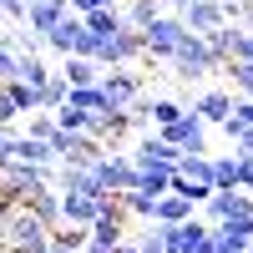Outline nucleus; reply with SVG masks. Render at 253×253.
<instances>
[{
  "instance_id": "a19ab883",
  "label": "nucleus",
  "mask_w": 253,
  "mask_h": 253,
  "mask_svg": "<svg viewBox=\"0 0 253 253\" xmlns=\"http://www.w3.org/2000/svg\"><path fill=\"white\" fill-rule=\"evenodd\" d=\"M81 253H112V248H107V243H91V238H86V248H81Z\"/></svg>"
},
{
  "instance_id": "4be33fe9",
  "label": "nucleus",
  "mask_w": 253,
  "mask_h": 253,
  "mask_svg": "<svg viewBox=\"0 0 253 253\" xmlns=\"http://www.w3.org/2000/svg\"><path fill=\"white\" fill-rule=\"evenodd\" d=\"M203 41H208V51H213L218 61H228V56H233V41H238V26H233V20H218L213 31H203Z\"/></svg>"
},
{
  "instance_id": "20e7f679",
  "label": "nucleus",
  "mask_w": 253,
  "mask_h": 253,
  "mask_svg": "<svg viewBox=\"0 0 253 253\" xmlns=\"http://www.w3.org/2000/svg\"><path fill=\"white\" fill-rule=\"evenodd\" d=\"M96 61H101V66H137V61H142V31L122 26L117 36H107L96 46Z\"/></svg>"
},
{
  "instance_id": "423d86ee",
  "label": "nucleus",
  "mask_w": 253,
  "mask_h": 253,
  "mask_svg": "<svg viewBox=\"0 0 253 253\" xmlns=\"http://www.w3.org/2000/svg\"><path fill=\"white\" fill-rule=\"evenodd\" d=\"M126 157H132V167H152V162H157V167H177L182 147H172L162 132H152V126H147V132L137 137V147H132Z\"/></svg>"
},
{
  "instance_id": "4c0bfd02",
  "label": "nucleus",
  "mask_w": 253,
  "mask_h": 253,
  "mask_svg": "<svg viewBox=\"0 0 253 253\" xmlns=\"http://www.w3.org/2000/svg\"><path fill=\"white\" fill-rule=\"evenodd\" d=\"M233 152L238 157H253V126H243V132L233 137Z\"/></svg>"
},
{
  "instance_id": "4468645a",
  "label": "nucleus",
  "mask_w": 253,
  "mask_h": 253,
  "mask_svg": "<svg viewBox=\"0 0 253 253\" xmlns=\"http://www.w3.org/2000/svg\"><path fill=\"white\" fill-rule=\"evenodd\" d=\"M101 203L107 198H81V193H61V223H81L86 228L96 213H101Z\"/></svg>"
},
{
  "instance_id": "6e6552de",
  "label": "nucleus",
  "mask_w": 253,
  "mask_h": 253,
  "mask_svg": "<svg viewBox=\"0 0 253 253\" xmlns=\"http://www.w3.org/2000/svg\"><path fill=\"white\" fill-rule=\"evenodd\" d=\"M101 91H107L112 107H126V101L142 91V71H132V66H107V71H101Z\"/></svg>"
},
{
  "instance_id": "ddd939ff",
  "label": "nucleus",
  "mask_w": 253,
  "mask_h": 253,
  "mask_svg": "<svg viewBox=\"0 0 253 253\" xmlns=\"http://www.w3.org/2000/svg\"><path fill=\"white\" fill-rule=\"evenodd\" d=\"M177 15H182V26H187V31H198V36H203V31H213L218 20H223L218 0H187V5H182Z\"/></svg>"
},
{
  "instance_id": "aec40b11",
  "label": "nucleus",
  "mask_w": 253,
  "mask_h": 253,
  "mask_svg": "<svg viewBox=\"0 0 253 253\" xmlns=\"http://www.w3.org/2000/svg\"><path fill=\"white\" fill-rule=\"evenodd\" d=\"M198 208L187 203V198H177V193H162L157 203H152V223H182V218H193Z\"/></svg>"
},
{
  "instance_id": "7ed1b4c3",
  "label": "nucleus",
  "mask_w": 253,
  "mask_h": 253,
  "mask_svg": "<svg viewBox=\"0 0 253 253\" xmlns=\"http://www.w3.org/2000/svg\"><path fill=\"white\" fill-rule=\"evenodd\" d=\"M157 132L172 142V147H182V152H208V122L193 107H182V117L167 122V126H157Z\"/></svg>"
},
{
  "instance_id": "bb28decb",
  "label": "nucleus",
  "mask_w": 253,
  "mask_h": 253,
  "mask_svg": "<svg viewBox=\"0 0 253 253\" xmlns=\"http://www.w3.org/2000/svg\"><path fill=\"white\" fill-rule=\"evenodd\" d=\"M167 193H177V198H187L193 208H203V203H208V193H213V187H208V182H193V177H182L177 167H172V182H167Z\"/></svg>"
},
{
  "instance_id": "39448f33",
  "label": "nucleus",
  "mask_w": 253,
  "mask_h": 253,
  "mask_svg": "<svg viewBox=\"0 0 253 253\" xmlns=\"http://www.w3.org/2000/svg\"><path fill=\"white\" fill-rule=\"evenodd\" d=\"M91 172L101 177V187H107V193H126V187H132V177H137V167H132V157H126V152H117V147L107 142V152L91 162Z\"/></svg>"
},
{
  "instance_id": "c03bdc74",
  "label": "nucleus",
  "mask_w": 253,
  "mask_h": 253,
  "mask_svg": "<svg viewBox=\"0 0 253 253\" xmlns=\"http://www.w3.org/2000/svg\"><path fill=\"white\" fill-rule=\"evenodd\" d=\"M0 167H5V126H0Z\"/></svg>"
},
{
  "instance_id": "dca6fc26",
  "label": "nucleus",
  "mask_w": 253,
  "mask_h": 253,
  "mask_svg": "<svg viewBox=\"0 0 253 253\" xmlns=\"http://www.w3.org/2000/svg\"><path fill=\"white\" fill-rule=\"evenodd\" d=\"M101 61H91V56H66L61 61V76H66V86H91V81H101Z\"/></svg>"
},
{
  "instance_id": "f8f14e48",
  "label": "nucleus",
  "mask_w": 253,
  "mask_h": 253,
  "mask_svg": "<svg viewBox=\"0 0 253 253\" xmlns=\"http://www.w3.org/2000/svg\"><path fill=\"white\" fill-rule=\"evenodd\" d=\"M61 193H81V198H107V187L91 167H61Z\"/></svg>"
},
{
  "instance_id": "1a4fd4ad",
  "label": "nucleus",
  "mask_w": 253,
  "mask_h": 253,
  "mask_svg": "<svg viewBox=\"0 0 253 253\" xmlns=\"http://www.w3.org/2000/svg\"><path fill=\"white\" fill-rule=\"evenodd\" d=\"M5 157L31 162V167H51L56 162L51 147H46V137H31V132H5Z\"/></svg>"
},
{
  "instance_id": "2eb2a0df",
  "label": "nucleus",
  "mask_w": 253,
  "mask_h": 253,
  "mask_svg": "<svg viewBox=\"0 0 253 253\" xmlns=\"http://www.w3.org/2000/svg\"><path fill=\"white\" fill-rule=\"evenodd\" d=\"M26 208H31V213L46 223V228H56V223H61V187H51V182L36 187V193L26 198Z\"/></svg>"
},
{
  "instance_id": "9b49d317",
  "label": "nucleus",
  "mask_w": 253,
  "mask_h": 253,
  "mask_svg": "<svg viewBox=\"0 0 253 253\" xmlns=\"http://www.w3.org/2000/svg\"><path fill=\"white\" fill-rule=\"evenodd\" d=\"M76 36H81V15H76V10H66V15H61L56 26H51L46 36H41V41H46L51 51H61V56H71V51H76Z\"/></svg>"
},
{
  "instance_id": "9d476101",
  "label": "nucleus",
  "mask_w": 253,
  "mask_h": 253,
  "mask_svg": "<svg viewBox=\"0 0 253 253\" xmlns=\"http://www.w3.org/2000/svg\"><path fill=\"white\" fill-rule=\"evenodd\" d=\"M61 15H66V0H31L26 15H20V26H26L31 36H46Z\"/></svg>"
},
{
  "instance_id": "7c9ffc66",
  "label": "nucleus",
  "mask_w": 253,
  "mask_h": 253,
  "mask_svg": "<svg viewBox=\"0 0 253 253\" xmlns=\"http://www.w3.org/2000/svg\"><path fill=\"white\" fill-rule=\"evenodd\" d=\"M5 91H10V101H15V112H20V117L41 107V101H36V86H26V81H15V76L5 81Z\"/></svg>"
},
{
  "instance_id": "6ab92c4d",
  "label": "nucleus",
  "mask_w": 253,
  "mask_h": 253,
  "mask_svg": "<svg viewBox=\"0 0 253 253\" xmlns=\"http://www.w3.org/2000/svg\"><path fill=\"white\" fill-rule=\"evenodd\" d=\"M66 107H76V112H107L112 101H107V91H101V81H91V86H66Z\"/></svg>"
},
{
  "instance_id": "72a5a7b5",
  "label": "nucleus",
  "mask_w": 253,
  "mask_h": 253,
  "mask_svg": "<svg viewBox=\"0 0 253 253\" xmlns=\"http://www.w3.org/2000/svg\"><path fill=\"white\" fill-rule=\"evenodd\" d=\"M15 122H20V112H15V101H10V91H5V81H0V126L10 132Z\"/></svg>"
},
{
  "instance_id": "cd10ccee",
  "label": "nucleus",
  "mask_w": 253,
  "mask_h": 253,
  "mask_svg": "<svg viewBox=\"0 0 253 253\" xmlns=\"http://www.w3.org/2000/svg\"><path fill=\"white\" fill-rule=\"evenodd\" d=\"M36 101H41L36 112H56L61 101H66V76H61V71H51V81H46V86H36Z\"/></svg>"
},
{
  "instance_id": "79ce46f5",
  "label": "nucleus",
  "mask_w": 253,
  "mask_h": 253,
  "mask_svg": "<svg viewBox=\"0 0 253 253\" xmlns=\"http://www.w3.org/2000/svg\"><path fill=\"white\" fill-rule=\"evenodd\" d=\"M112 253H142V248H137V243H126V238H122V243H117Z\"/></svg>"
},
{
  "instance_id": "c85d7f7f",
  "label": "nucleus",
  "mask_w": 253,
  "mask_h": 253,
  "mask_svg": "<svg viewBox=\"0 0 253 253\" xmlns=\"http://www.w3.org/2000/svg\"><path fill=\"white\" fill-rule=\"evenodd\" d=\"M223 71L233 76V91H238V96H253V61L233 56V61H223Z\"/></svg>"
},
{
  "instance_id": "2f4dec72",
  "label": "nucleus",
  "mask_w": 253,
  "mask_h": 253,
  "mask_svg": "<svg viewBox=\"0 0 253 253\" xmlns=\"http://www.w3.org/2000/svg\"><path fill=\"white\" fill-rule=\"evenodd\" d=\"M182 117V101H167V96H152V126H167Z\"/></svg>"
},
{
  "instance_id": "f03ea898",
  "label": "nucleus",
  "mask_w": 253,
  "mask_h": 253,
  "mask_svg": "<svg viewBox=\"0 0 253 253\" xmlns=\"http://www.w3.org/2000/svg\"><path fill=\"white\" fill-rule=\"evenodd\" d=\"M46 233L51 228L41 223L26 203L10 208V218H5V238H0V253H36V248H46Z\"/></svg>"
},
{
  "instance_id": "a211bd4d",
  "label": "nucleus",
  "mask_w": 253,
  "mask_h": 253,
  "mask_svg": "<svg viewBox=\"0 0 253 253\" xmlns=\"http://www.w3.org/2000/svg\"><path fill=\"white\" fill-rule=\"evenodd\" d=\"M81 26H86L96 41H107V36H117V31H122V10H117V5H96V10L81 15Z\"/></svg>"
},
{
  "instance_id": "f704fd0d",
  "label": "nucleus",
  "mask_w": 253,
  "mask_h": 253,
  "mask_svg": "<svg viewBox=\"0 0 253 253\" xmlns=\"http://www.w3.org/2000/svg\"><path fill=\"white\" fill-rule=\"evenodd\" d=\"M228 117H233L238 126H253V96H233V112Z\"/></svg>"
},
{
  "instance_id": "5701e85b",
  "label": "nucleus",
  "mask_w": 253,
  "mask_h": 253,
  "mask_svg": "<svg viewBox=\"0 0 253 253\" xmlns=\"http://www.w3.org/2000/svg\"><path fill=\"white\" fill-rule=\"evenodd\" d=\"M167 182H172V167H137V177H132V187H142V193H152V198H162L167 193Z\"/></svg>"
},
{
  "instance_id": "e433bc0d",
  "label": "nucleus",
  "mask_w": 253,
  "mask_h": 253,
  "mask_svg": "<svg viewBox=\"0 0 253 253\" xmlns=\"http://www.w3.org/2000/svg\"><path fill=\"white\" fill-rule=\"evenodd\" d=\"M26 5H31V0H0V15H5V20H15V26H20V15H26Z\"/></svg>"
},
{
  "instance_id": "a878e982",
  "label": "nucleus",
  "mask_w": 253,
  "mask_h": 253,
  "mask_svg": "<svg viewBox=\"0 0 253 253\" xmlns=\"http://www.w3.org/2000/svg\"><path fill=\"white\" fill-rule=\"evenodd\" d=\"M15 81H26V86H46L51 81V66L41 56H15Z\"/></svg>"
},
{
  "instance_id": "393cba45",
  "label": "nucleus",
  "mask_w": 253,
  "mask_h": 253,
  "mask_svg": "<svg viewBox=\"0 0 253 253\" xmlns=\"http://www.w3.org/2000/svg\"><path fill=\"white\" fill-rule=\"evenodd\" d=\"M162 10V0H122V26H132V31H142L147 20H152Z\"/></svg>"
},
{
  "instance_id": "ea45409f",
  "label": "nucleus",
  "mask_w": 253,
  "mask_h": 253,
  "mask_svg": "<svg viewBox=\"0 0 253 253\" xmlns=\"http://www.w3.org/2000/svg\"><path fill=\"white\" fill-rule=\"evenodd\" d=\"M238 26L253 31V0H238Z\"/></svg>"
},
{
  "instance_id": "412c9836",
  "label": "nucleus",
  "mask_w": 253,
  "mask_h": 253,
  "mask_svg": "<svg viewBox=\"0 0 253 253\" xmlns=\"http://www.w3.org/2000/svg\"><path fill=\"white\" fill-rule=\"evenodd\" d=\"M46 243L56 253H76V248H86V228H81V223H56L46 233Z\"/></svg>"
},
{
  "instance_id": "c9c22d12",
  "label": "nucleus",
  "mask_w": 253,
  "mask_h": 253,
  "mask_svg": "<svg viewBox=\"0 0 253 253\" xmlns=\"http://www.w3.org/2000/svg\"><path fill=\"white\" fill-rule=\"evenodd\" d=\"M15 76V51H10V41L0 36V81H10Z\"/></svg>"
},
{
  "instance_id": "a18cd8bd",
  "label": "nucleus",
  "mask_w": 253,
  "mask_h": 253,
  "mask_svg": "<svg viewBox=\"0 0 253 253\" xmlns=\"http://www.w3.org/2000/svg\"><path fill=\"white\" fill-rule=\"evenodd\" d=\"M248 253H253V238H248Z\"/></svg>"
},
{
  "instance_id": "473e14b6",
  "label": "nucleus",
  "mask_w": 253,
  "mask_h": 253,
  "mask_svg": "<svg viewBox=\"0 0 253 253\" xmlns=\"http://www.w3.org/2000/svg\"><path fill=\"white\" fill-rule=\"evenodd\" d=\"M51 126H56V117H51V112H26V132H31V137H46Z\"/></svg>"
},
{
  "instance_id": "f3484780",
  "label": "nucleus",
  "mask_w": 253,
  "mask_h": 253,
  "mask_svg": "<svg viewBox=\"0 0 253 253\" xmlns=\"http://www.w3.org/2000/svg\"><path fill=\"white\" fill-rule=\"evenodd\" d=\"M193 112H198L208 126H218V122H228V112H233V91H203V96L193 101Z\"/></svg>"
},
{
  "instance_id": "37998d69",
  "label": "nucleus",
  "mask_w": 253,
  "mask_h": 253,
  "mask_svg": "<svg viewBox=\"0 0 253 253\" xmlns=\"http://www.w3.org/2000/svg\"><path fill=\"white\" fill-rule=\"evenodd\" d=\"M5 218H10V208H5V203H0V238H5Z\"/></svg>"
},
{
  "instance_id": "58836bf2",
  "label": "nucleus",
  "mask_w": 253,
  "mask_h": 253,
  "mask_svg": "<svg viewBox=\"0 0 253 253\" xmlns=\"http://www.w3.org/2000/svg\"><path fill=\"white\" fill-rule=\"evenodd\" d=\"M238 187L253 193V157H238Z\"/></svg>"
},
{
  "instance_id": "b1692460",
  "label": "nucleus",
  "mask_w": 253,
  "mask_h": 253,
  "mask_svg": "<svg viewBox=\"0 0 253 253\" xmlns=\"http://www.w3.org/2000/svg\"><path fill=\"white\" fill-rule=\"evenodd\" d=\"M208 182H213V187H238V152L208 157Z\"/></svg>"
},
{
  "instance_id": "f257e3e1",
  "label": "nucleus",
  "mask_w": 253,
  "mask_h": 253,
  "mask_svg": "<svg viewBox=\"0 0 253 253\" xmlns=\"http://www.w3.org/2000/svg\"><path fill=\"white\" fill-rule=\"evenodd\" d=\"M167 61H172V76H177V81H203V76H213V71L223 66V61L208 51V41H203L198 31H187Z\"/></svg>"
},
{
  "instance_id": "0eeeda50",
  "label": "nucleus",
  "mask_w": 253,
  "mask_h": 253,
  "mask_svg": "<svg viewBox=\"0 0 253 253\" xmlns=\"http://www.w3.org/2000/svg\"><path fill=\"white\" fill-rule=\"evenodd\" d=\"M203 208H208V218H213V223L243 218V213H253V193H243V187H213Z\"/></svg>"
},
{
  "instance_id": "c756f323",
  "label": "nucleus",
  "mask_w": 253,
  "mask_h": 253,
  "mask_svg": "<svg viewBox=\"0 0 253 253\" xmlns=\"http://www.w3.org/2000/svg\"><path fill=\"white\" fill-rule=\"evenodd\" d=\"M122 198V208H126V213H137V218H152V193H142V187H126V193H117Z\"/></svg>"
}]
</instances>
